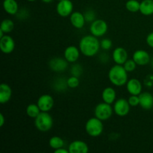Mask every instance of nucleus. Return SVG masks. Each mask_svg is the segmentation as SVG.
<instances>
[{
	"mask_svg": "<svg viewBox=\"0 0 153 153\" xmlns=\"http://www.w3.org/2000/svg\"><path fill=\"white\" fill-rule=\"evenodd\" d=\"M79 49L82 55L86 57H93L100 51V42L93 34L84 36L79 42Z\"/></svg>",
	"mask_w": 153,
	"mask_h": 153,
	"instance_id": "obj_1",
	"label": "nucleus"
},
{
	"mask_svg": "<svg viewBox=\"0 0 153 153\" xmlns=\"http://www.w3.org/2000/svg\"><path fill=\"white\" fill-rule=\"evenodd\" d=\"M108 79L111 83L114 86H123L128 82V72L124 68L123 65L116 64L109 70Z\"/></svg>",
	"mask_w": 153,
	"mask_h": 153,
	"instance_id": "obj_2",
	"label": "nucleus"
},
{
	"mask_svg": "<svg viewBox=\"0 0 153 153\" xmlns=\"http://www.w3.org/2000/svg\"><path fill=\"white\" fill-rule=\"evenodd\" d=\"M34 125L37 130L46 132L53 126V118L48 112L41 111L37 117L34 118Z\"/></svg>",
	"mask_w": 153,
	"mask_h": 153,
	"instance_id": "obj_3",
	"label": "nucleus"
},
{
	"mask_svg": "<svg viewBox=\"0 0 153 153\" xmlns=\"http://www.w3.org/2000/svg\"><path fill=\"white\" fill-rule=\"evenodd\" d=\"M104 129L102 121L97 117L90 118L85 124V131L87 134L93 137H97L102 134Z\"/></svg>",
	"mask_w": 153,
	"mask_h": 153,
	"instance_id": "obj_4",
	"label": "nucleus"
},
{
	"mask_svg": "<svg viewBox=\"0 0 153 153\" xmlns=\"http://www.w3.org/2000/svg\"><path fill=\"white\" fill-rule=\"evenodd\" d=\"M114 112V108H112L111 105L108 104L106 102L99 103L95 108L94 114L96 117L101 120L102 121L107 120L110 119Z\"/></svg>",
	"mask_w": 153,
	"mask_h": 153,
	"instance_id": "obj_5",
	"label": "nucleus"
},
{
	"mask_svg": "<svg viewBox=\"0 0 153 153\" xmlns=\"http://www.w3.org/2000/svg\"><path fill=\"white\" fill-rule=\"evenodd\" d=\"M91 34L97 37H102L108 31V24L105 20L98 19L91 22L90 26Z\"/></svg>",
	"mask_w": 153,
	"mask_h": 153,
	"instance_id": "obj_6",
	"label": "nucleus"
},
{
	"mask_svg": "<svg viewBox=\"0 0 153 153\" xmlns=\"http://www.w3.org/2000/svg\"><path fill=\"white\" fill-rule=\"evenodd\" d=\"M130 106L128 100L124 98H120L116 100L114 104V111L117 116L125 117L129 113Z\"/></svg>",
	"mask_w": 153,
	"mask_h": 153,
	"instance_id": "obj_7",
	"label": "nucleus"
},
{
	"mask_svg": "<svg viewBox=\"0 0 153 153\" xmlns=\"http://www.w3.org/2000/svg\"><path fill=\"white\" fill-rule=\"evenodd\" d=\"M73 4L70 0H62L58 1L56 6V11L61 17H67L72 14Z\"/></svg>",
	"mask_w": 153,
	"mask_h": 153,
	"instance_id": "obj_8",
	"label": "nucleus"
},
{
	"mask_svg": "<svg viewBox=\"0 0 153 153\" xmlns=\"http://www.w3.org/2000/svg\"><path fill=\"white\" fill-rule=\"evenodd\" d=\"M15 49V42L13 37L4 34L0 38V49L4 54H10Z\"/></svg>",
	"mask_w": 153,
	"mask_h": 153,
	"instance_id": "obj_9",
	"label": "nucleus"
},
{
	"mask_svg": "<svg viewBox=\"0 0 153 153\" xmlns=\"http://www.w3.org/2000/svg\"><path fill=\"white\" fill-rule=\"evenodd\" d=\"M37 104L41 111L48 112L52 109L55 102H54V99L52 96L49 95V94H43L39 97Z\"/></svg>",
	"mask_w": 153,
	"mask_h": 153,
	"instance_id": "obj_10",
	"label": "nucleus"
},
{
	"mask_svg": "<svg viewBox=\"0 0 153 153\" xmlns=\"http://www.w3.org/2000/svg\"><path fill=\"white\" fill-rule=\"evenodd\" d=\"M68 61L65 58H54L50 60L49 63V66L51 70L56 73H61L64 72L68 67Z\"/></svg>",
	"mask_w": 153,
	"mask_h": 153,
	"instance_id": "obj_11",
	"label": "nucleus"
},
{
	"mask_svg": "<svg viewBox=\"0 0 153 153\" xmlns=\"http://www.w3.org/2000/svg\"><path fill=\"white\" fill-rule=\"evenodd\" d=\"M132 59L135 61L137 66H146L150 62V55L146 51L138 49L134 52Z\"/></svg>",
	"mask_w": 153,
	"mask_h": 153,
	"instance_id": "obj_12",
	"label": "nucleus"
},
{
	"mask_svg": "<svg viewBox=\"0 0 153 153\" xmlns=\"http://www.w3.org/2000/svg\"><path fill=\"white\" fill-rule=\"evenodd\" d=\"M80 49L76 46H69L66 48L64 52V58L69 63H75L80 56Z\"/></svg>",
	"mask_w": 153,
	"mask_h": 153,
	"instance_id": "obj_13",
	"label": "nucleus"
},
{
	"mask_svg": "<svg viewBox=\"0 0 153 153\" xmlns=\"http://www.w3.org/2000/svg\"><path fill=\"white\" fill-rule=\"evenodd\" d=\"M68 150L70 153H88L89 147L85 142L82 140H74L69 145Z\"/></svg>",
	"mask_w": 153,
	"mask_h": 153,
	"instance_id": "obj_14",
	"label": "nucleus"
},
{
	"mask_svg": "<svg viewBox=\"0 0 153 153\" xmlns=\"http://www.w3.org/2000/svg\"><path fill=\"white\" fill-rule=\"evenodd\" d=\"M112 58L117 64L123 65L124 63L128 60V52L124 48L117 47L112 53Z\"/></svg>",
	"mask_w": 153,
	"mask_h": 153,
	"instance_id": "obj_15",
	"label": "nucleus"
},
{
	"mask_svg": "<svg viewBox=\"0 0 153 153\" xmlns=\"http://www.w3.org/2000/svg\"><path fill=\"white\" fill-rule=\"evenodd\" d=\"M70 20L72 25L74 28H78V29H81V28H83L85 22H86L84 13H81L79 11L73 12L72 14L70 16Z\"/></svg>",
	"mask_w": 153,
	"mask_h": 153,
	"instance_id": "obj_16",
	"label": "nucleus"
},
{
	"mask_svg": "<svg viewBox=\"0 0 153 153\" xmlns=\"http://www.w3.org/2000/svg\"><path fill=\"white\" fill-rule=\"evenodd\" d=\"M126 89L131 95H140L142 93L141 82L137 79H129L126 83Z\"/></svg>",
	"mask_w": 153,
	"mask_h": 153,
	"instance_id": "obj_17",
	"label": "nucleus"
},
{
	"mask_svg": "<svg viewBox=\"0 0 153 153\" xmlns=\"http://www.w3.org/2000/svg\"><path fill=\"white\" fill-rule=\"evenodd\" d=\"M139 105L144 110H149L153 108V96L149 92H143L139 95Z\"/></svg>",
	"mask_w": 153,
	"mask_h": 153,
	"instance_id": "obj_18",
	"label": "nucleus"
},
{
	"mask_svg": "<svg viewBox=\"0 0 153 153\" xmlns=\"http://www.w3.org/2000/svg\"><path fill=\"white\" fill-rule=\"evenodd\" d=\"M12 97V89L8 85L2 83L0 85V103L4 104L10 101Z\"/></svg>",
	"mask_w": 153,
	"mask_h": 153,
	"instance_id": "obj_19",
	"label": "nucleus"
},
{
	"mask_svg": "<svg viewBox=\"0 0 153 153\" xmlns=\"http://www.w3.org/2000/svg\"><path fill=\"white\" fill-rule=\"evenodd\" d=\"M117 94L115 90L113 88L108 87L103 90L102 93V99L104 102L108 103V104H113L116 101Z\"/></svg>",
	"mask_w": 153,
	"mask_h": 153,
	"instance_id": "obj_20",
	"label": "nucleus"
},
{
	"mask_svg": "<svg viewBox=\"0 0 153 153\" xmlns=\"http://www.w3.org/2000/svg\"><path fill=\"white\" fill-rule=\"evenodd\" d=\"M3 8L6 13L10 15H15L19 11V6L16 0H4Z\"/></svg>",
	"mask_w": 153,
	"mask_h": 153,
	"instance_id": "obj_21",
	"label": "nucleus"
},
{
	"mask_svg": "<svg viewBox=\"0 0 153 153\" xmlns=\"http://www.w3.org/2000/svg\"><path fill=\"white\" fill-rule=\"evenodd\" d=\"M140 12L144 16L153 14V0H143L140 2Z\"/></svg>",
	"mask_w": 153,
	"mask_h": 153,
	"instance_id": "obj_22",
	"label": "nucleus"
},
{
	"mask_svg": "<svg viewBox=\"0 0 153 153\" xmlns=\"http://www.w3.org/2000/svg\"><path fill=\"white\" fill-rule=\"evenodd\" d=\"M49 144L52 149L55 150V149L64 147V140L61 137H58V136H53V137L49 139Z\"/></svg>",
	"mask_w": 153,
	"mask_h": 153,
	"instance_id": "obj_23",
	"label": "nucleus"
},
{
	"mask_svg": "<svg viewBox=\"0 0 153 153\" xmlns=\"http://www.w3.org/2000/svg\"><path fill=\"white\" fill-rule=\"evenodd\" d=\"M41 112V110L40 109L37 104H29L26 108V114L29 117L36 118L40 113Z\"/></svg>",
	"mask_w": 153,
	"mask_h": 153,
	"instance_id": "obj_24",
	"label": "nucleus"
},
{
	"mask_svg": "<svg viewBox=\"0 0 153 153\" xmlns=\"http://www.w3.org/2000/svg\"><path fill=\"white\" fill-rule=\"evenodd\" d=\"M13 28H14V23L10 19H3L1 23V26H0V29L4 31V34L11 32L13 30Z\"/></svg>",
	"mask_w": 153,
	"mask_h": 153,
	"instance_id": "obj_25",
	"label": "nucleus"
},
{
	"mask_svg": "<svg viewBox=\"0 0 153 153\" xmlns=\"http://www.w3.org/2000/svg\"><path fill=\"white\" fill-rule=\"evenodd\" d=\"M140 2L137 0H128L126 3V8L131 13H136L140 11Z\"/></svg>",
	"mask_w": 153,
	"mask_h": 153,
	"instance_id": "obj_26",
	"label": "nucleus"
},
{
	"mask_svg": "<svg viewBox=\"0 0 153 153\" xmlns=\"http://www.w3.org/2000/svg\"><path fill=\"white\" fill-rule=\"evenodd\" d=\"M67 86L68 88H76L79 87V77L77 76H71L70 78L67 79Z\"/></svg>",
	"mask_w": 153,
	"mask_h": 153,
	"instance_id": "obj_27",
	"label": "nucleus"
},
{
	"mask_svg": "<svg viewBox=\"0 0 153 153\" xmlns=\"http://www.w3.org/2000/svg\"><path fill=\"white\" fill-rule=\"evenodd\" d=\"M70 73H71L72 76L79 77V76L82 74V73H83V68H82V67L80 64H73V66L71 67Z\"/></svg>",
	"mask_w": 153,
	"mask_h": 153,
	"instance_id": "obj_28",
	"label": "nucleus"
},
{
	"mask_svg": "<svg viewBox=\"0 0 153 153\" xmlns=\"http://www.w3.org/2000/svg\"><path fill=\"white\" fill-rule=\"evenodd\" d=\"M123 67L128 73H130V72H133L135 70L136 67H137V64L133 59H128L124 63Z\"/></svg>",
	"mask_w": 153,
	"mask_h": 153,
	"instance_id": "obj_29",
	"label": "nucleus"
},
{
	"mask_svg": "<svg viewBox=\"0 0 153 153\" xmlns=\"http://www.w3.org/2000/svg\"><path fill=\"white\" fill-rule=\"evenodd\" d=\"M56 83L55 85V89L58 91H64L65 89H67V80H63V79H60L58 80L55 81Z\"/></svg>",
	"mask_w": 153,
	"mask_h": 153,
	"instance_id": "obj_30",
	"label": "nucleus"
},
{
	"mask_svg": "<svg viewBox=\"0 0 153 153\" xmlns=\"http://www.w3.org/2000/svg\"><path fill=\"white\" fill-rule=\"evenodd\" d=\"M112 40L109 38H104L100 41V47L103 50H109L112 47Z\"/></svg>",
	"mask_w": 153,
	"mask_h": 153,
	"instance_id": "obj_31",
	"label": "nucleus"
},
{
	"mask_svg": "<svg viewBox=\"0 0 153 153\" xmlns=\"http://www.w3.org/2000/svg\"><path fill=\"white\" fill-rule=\"evenodd\" d=\"M84 16H85V20L86 22H92L94 20H96V13L94 10H88L85 12L84 13Z\"/></svg>",
	"mask_w": 153,
	"mask_h": 153,
	"instance_id": "obj_32",
	"label": "nucleus"
},
{
	"mask_svg": "<svg viewBox=\"0 0 153 153\" xmlns=\"http://www.w3.org/2000/svg\"><path fill=\"white\" fill-rule=\"evenodd\" d=\"M128 102L131 107H136L140 104L139 95H131L128 99Z\"/></svg>",
	"mask_w": 153,
	"mask_h": 153,
	"instance_id": "obj_33",
	"label": "nucleus"
},
{
	"mask_svg": "<svg viewBox=\"0 0 153 153\" xmlns=\"http://www.w3.org/2000/svg\"><path fill=\"white\" fill-rule=\"evenodd\" d=\"M146 41L148 46H150L151 48H153V31L148 34L147 37H146Z\"/></svg>",
	"mask_w": 153,
	"mask_h": 153,
	"instance_id": "obj_34",
	"label": "nucleus"
},
{
	"mask_svg": "<svg viewBox=\"0 0 153 153\" xmlns=\"http://www.w3.org/2000/svg\"><path fill=\"white\" fill-rule=\"evenodd\" d=\"M54 152L55 153H70L69 152L68 149H66L64 147L60 148V149H55V150H54Z\"/></svg>",
	"mask_w": 153,
	"mask_h": 153,
	"instance_id": "obj_35",
	"label": "nucleus"
},
{
	"mask_svg": "<svg viewBox=\"0 0 153 153\" xmlns=\"http://www.w3.org/2000/svg\"><path fill=\"white\" fill-rule=\"evenodd\" d=\"M4 122H5V119L3 115V114H0V127H2L4 126Z\"/></svg>",
	"mask_w": 153,
	"mask_h": 153,
	"instance_id": "obj_36",
	"label": "nucleus"
},
{
	"mask_svg": "<svg viewBox=\"0 0 153 153\" xmlns=\"http://www.w3.org/2000/svg\"><path fill=\"white\" fill-rule=\"evenodd\" d=\"M41 1L44 3H50V2H52L53 0H41Z\"/></svg>",
	"mask_w": 153,
	"mask_h": 153,
	"instance_id": "obj_37",
	"label": "nucleus"
},
{
	"mask_svg": "<svg viewBox=\"0 0 153 153\" xmlns=\"http://www.w3.org/2000/svg\"><path fill=\"white\" fill-rule=\"evenodd\" d=\"M151 66H152V68L153 70V59L152 60V61H151Z\"/></svg>",
	"mask_w": 153,
	"mask_h": 153,
	"instance_id": "obj_38",
	"label": "nucleus"
},
{
	"mask_svg": "<svg viewBox=\"0 0 153 153\" xmlns=\"http://www.w3.org/2000/svg\"><path fill=\"white\" fill-rule=\"evenodd\" d=\"M27 1H36V0H27Z\"/></svg>",
	"mask_w": 153,
	"mask_h": 153,
	"instance_id": "obj_39",
	"label": "nucleus"
},
{
	"mask_svg": "<svg viewBox=\"0 0 153 153\" xmlns=\"http://www.w3.org/2000/svg\"><path fill=\"white\" fill-rule=\"evenodd\" d=\"M58 1H62V0H58Z\"/></svg>",
	"mask_w": 153,
	"mask_h": 153,
	"instance_id": "obj_40",
	"label": "nucleus"
},
{
	"mask_svg": "<svg viewBox=\"0 0 153 153\" xmlns=\"http://www.w3.org/2000/svg\"><path fill=\"white\" fill-rule=\"evenodd\" d=\"M152 112H153V108H152Z\"/></svg>",
	"mask_w": 153,
	"mask_h": 153,
	"instance_id": "obj_41",
	"label": "nucleus"
}]
</instances>
